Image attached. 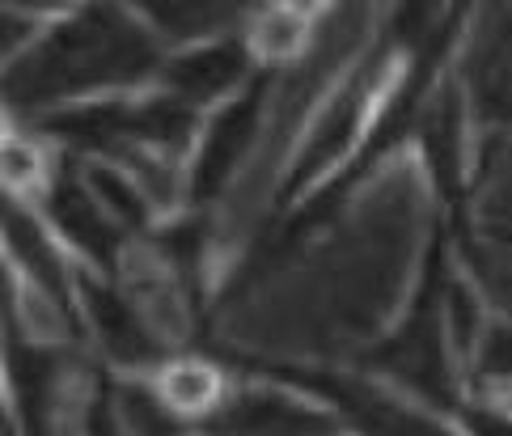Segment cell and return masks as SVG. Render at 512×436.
<instances>
[{"instance_id":"1","label":"cell","mask_w":512,"mask_h":436,"mask_svg":"<svg viewBox=\"0 0 512 436\" xmlns=\"http://www.w3.org/2000/svg\"><path fill=\"white\" fill-rule=\"evenodd\" d=\"M161 39L123 0H81L26 56L5 64V102L17 115L64 111L102 94L136 89L161 77Z\"/></svg>"},{"instance_id":"2","label":"cell","mask_w":512,"mask_h":436,"mask_svg":"<svg viewBox=\"0 0 512 436\" xmlns=\"http://www.w3.org/2000/svg\"><path fill=\"white\" fill-rule=\"evenodd\" d=\"M441 276H445V250L432 246L407 318L386 339H377V348L364 356V365H369V373L386 377L390 386L407 390L415 403H428L432 411H462V377H457L462 365L453 356L441 310Z\"/></svg>"},{"instance_id":"3","label":"cell","mask_w":512,"mask_h":436,"mask_svg":"<svg viewBox=\"0 0 512 436\" xmlns=\"http://www.w3.org/2000/svg\"><path fill=\"white\" fill-rule=\"evenodd\" d=\"M246 369L288 381V386L309 390L322 403H331L352 436H453L428 411V403H411L398 390L377 386L373 377L335 373V369H297V365H276V360H246Z\"/></svg>"},{"instance_id":"4","label":"cell","mask_w":512,"mask_h":436,"mask_svg":"<svg viewBox=\"0 0 512 436\" xmlns=\"http://www.w3.org/2000/svg\"><path fill=\"white\" fill-rule=\"evenodd\" d=\"M267 72H259L242 94L229 98L212 123L199 132V144L191 153V174H187V199L195 208L216 204L229 187L242 183V174L254 157V144L263 132V111H267Z\"/></svg>"},{"instance_id":"5","label":"cell","mask_w":512,"mask_h":436,"mask_svg":"<svg viewBox=\"0 0 512 436\" xmlns=\"http://www.w3.org/2000/svg\"><path fill=\"white\" fill-rule=\"evenodd\" d=\"M77 310L89 339L115 369L149 373L166 365V339L153 331V322L144 318V310L127 297V288L115 276L77 263Z\"/></svg>"},{"instance_id":"6","label":"cell","mask_w":512,"mask_h":436,"mask_svg":"<svg viewBox=\"0 0 512 436\" xmlns=\"http://www.w3.org/2000/svg\"><path fill=\"white\" fill-rule=\"evenodd\" d=\"M208 436H352L343 415L297 390L288 381L267 377V386H237L216 407L212 420H204Z\"/></svg>"},{"instance_id":"7","label":"cell","mask_w":512,"mask_h":436,"mask_svg":"<svg viewBox=\"0 0 512 436\" xmlns=\"http://www.w3.org/2000/svg\"><path fill=\"white\" fill-rule=\"evenodd\" d=\"M43 216H47V225L56 229V238L81 254L85 267L106 271V276H115L127 246L136 242L132 233L102 208V199L89 191L81 166L56 170V178H51L43 191Z\"/></svg>"},{"instance_id":"8","label":"cell","mask_w":512,"mask_h":436,"mask_svg":"<svg viewBox=\"0 0 512 436\" xmlns=\"http://www.w3.org/2000/svg\"><path fill=\"white\" fill-rule=\"evenodd\" d=\"M419 161L428 170L432 191L449 204L453 216H462V199L470 187V144H466V85L445 81L432 89V98L415 127Z\"/></svg>"},{"instance_id":"9","label":"cell","mask_w":512,"mask_h":436,"mask_svg":"<svg viewBox=\"0 0 512 436\" xmlns=\"http://www.w3.org/2000/svg\"><path fill=\"white\" fill-rule=\"evenodd\" d=\"M47 216H39L30 204H22V195H5V250L13 263V280L26 284L30 293L47 297L51 305H60L64 314L81 322L77 310V267H68L60 254V242L51 238Z\"/></svg>"},{"instance_id":"10","label":"cell","mask_w":512,"mask_h":436,"mask_svg":"<svg viewBox=\"0 0 512 436\" xmlns=\"http://www.w3.org/2000/svg\"><path fill=\"white\" fill-rule=\"evenodd\" d=\"M254 77H259V72H254L250 43L237 39V34H221V39L191 43L187 51L170 56L157 81H161V89H170L174 98L195 106V111H204V106H225L229 98H237Z\"/></svg>"},{"instance_id":"11","label":"cell","mask_w":512,"mask_h":436,"mask_svg":"<svg viewBox=\"0 0 512 436\" xmlns=\"http://www.w3.org/2000/svg\"><path fill=\"white\" fill-rule=\"evenodd\" d=\"M157 39L170 43H208L237 22L254 17V9L267 0H123Z\"/></svg>"},{"instance_id":"12","label":"cell","mask_w":512,"mask_h":436,"mask_svg":"<svg viewBox=\"0 0 512 436\" xmlns=\"http://www.w3.org/2000/svg\"><path fill=\"white\" fill-rule=\"evenodd\" d=\"M453 254L470 284L512 318V233L500 229H470L466 216H453Z\"/></svg>"},{"instance_id":"13","label":"cell","mask_w":512,"mask_h":436,"mask_svg":"<svg viewBox=\"0 0 512 436\" xmlns=\"http://www.w3.org/2000/svg\"><path fill=\"white\" fill-rule=\"evenodd\" d=\"M157 377V390L166 394V403L187 415L191 424H204L216 415V407L229 398L225 386V373L212 365V360H199V356H170L161 369H153Z\"/></svg>"},{"instance_id":"14","label":"cell","mask_w":512,"mask_h":436,"mask_svg":"<svg viewBox=\"0 0 512 436\" xmlns=\"http://www.w3.org/2000/svg\"><path fill=\"white\" fill-rule=\"evenodd\" d=\"M246 43H250L254 56L267 60V64L301 60L305 47L314 43V17L292 9L288 0H267V5H259L254 17H250Z\"/></svg>"},{"instance_id":"15","label":"cell","mask_w":512,"mask_h":436,"mask_svg":"<svg viewBox=\"0 0 512 436\" xmlns=\"http://www.w3.org/2000/svg\"><path fill=\"white\" fill-rule=\"evenodd\" d=\"M111 403L127 436H187L191 432V420L166 403L157 381H140V377L111 381Z\"/></svg>"},{"instance_id":"16","label":"cell","mask_w":512,"mask_h":436,"mask_svg":"<svg viewBox=\"0 0 512 436\" xmlns=\"http://www.w3.org/2000/svg\"><path fill=\"white\" fill-rule=\"evenodd\" d=\"M56 170L47 166V149L34 136H5V187L9 195L47 191Z\"/></svg>"},{"instance_id":"17","label":"cell","mask_w":512,"mask_h":436,"mask_svg":"<svg viewBox=\"0 0 512 436\" xmlns=\"http://www.w3.org/2000/svg\"><path fill=\"white\" fill-rule=\"evenodd\" d=\"M474 373L487 381L512 386V322H491L483 335V348L474 356Z\"/></svg>"},{"instance_id":"18","label":"cell","mask_w":512,"mask_h":436,"mask_svg":"<svg viewBox=\"0 0 512 436\" xmlns=\"http://www.w3.org/2000/svg\"><path fill=\"white\" fill-rule=\"evenodd\" d=\"M466 436H512V411L496 403H462L457 411Z\"/></svg>"},{"instance_id":"19","label":"cell","mask_w":512,"mask_h":436,"mask_svg":"<svg viewBox=\"0 0 512 436\" xmlns=\"http://www.w3.org/2000/svg\"><path fill=\"white\" fill-rule=\"evenodd\" d=\"M85 436H127L115 403H111V390H89V403H85Z\"/></svg>"},{"instance_id":"20","label":"cell","mask_w":512,"mask_h":436,"mask_svg":"<svg viewBox=\"0 0 512 436\" xmlns=\"http://www.w3.org/2000/svg\"><path fill=\"white\" fill-rule=\"evenodd\" d=\"M81 0H5L9 13H22V17H34V22H47V17H68L72 9H77Z\"/></svg>"},{"instance_id":"21","label":"cell","mask_w":512,"mask_h":436,"mask_svg":"<svg viewBox=\"0 0 512 436\" xmlns=\"http://www.w3.org/2000/svg\"><path fill=\"white\" fill-rule=\"evenodd\" d=\"M474 115H479L487 127H512V89H504L500 98H491L483 106H474Z\"/></svg>"},{"instance_id":"22","label":"cell","mask_w":512,"mask_h":436,"mask_svg":"<svg viewBox=\"0 0 512 436\" xmlns=\"http://www.w3.org/2000/svg\"><path fill=\"white\" fill-rule=\"evenodd\" d=\"M504 407H508V411H512V386H508V403H504Z\"/></svg>"}]
</instances>
